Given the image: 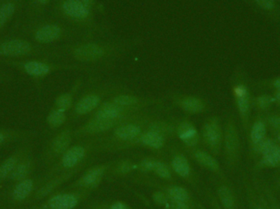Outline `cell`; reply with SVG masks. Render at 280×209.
<instances>
[{"label":"cell","instance_id":"2","mask_svg":"<svg viewBox=\"0 0 280 209\" xmlns=\"http://www.w3.org/2000/svg\"><path fill=\"white\" fill-rule=\"evenodd\" d=\"M85 139L81 142L71 145L67 152L49 167L48 172L40 180V184L57 174L75 169L87 161L89 154L93 152L95 142L93 137Z\"/></svg>","mask_w":280,"mask_h":209},{"label":"cell","instance_id":"52","mask_svg":"<svg viewBox=\"0 0 280 209\" xmlns=\"http://www.w3.org/2000/svg\"><path fill=\"white\" fill-rule=\"evenodd\" d=\"M278 141H279L280 142V131H279V133H278Z\"/></svg>","mask_w":280,"mask_h":209},{"label":"cell","instance_id":"41","mask_svg":"<svg viewBox=\"0 0 280 209\" xmlns=\"http://www.w3.org/2000/svg\"><path fill=\"white\" fill-rule=\"evenodd\" d=\"M88 209H110V205L107 201H98L88 205Z\"/></svg>","mask_w":280,"mask_h":209},{"label":"cell","instance_id":"32","mask_svg":"<svg viewBox=\"0 0 280 209\" xmlns=\"http://www.w3.org/2000/svg\"><path fill=\"white\" fill-rule=\"evenodd\" d=\"M262 163L264 165L271 168H276L280 166V146L274 145L271 149L266 154L262 155Z\"/></svg>","mask_w":280,"mask_h":209},{"label":"cell","instance_id":"6","mask_svg":"<svg viewBox=\"0 0 280 209\" xmlns=\"http://www.w3.org/2000/svg\"><path fill=\"white\" fill-rule=\"evenodd\" d=\"M91 191L68 189L56 191L40 205L31 209H75L91 195Z\"/></svg>","mask_w":280,"mask_h":209},{"label":"cell","instance_id":"36","mask_svg":"<svg viewBox=\"0 0 280 209\" xmlns=\"http://www.w3.org/2000/svg\"><path fill=\"white\" fill-rule=\"evenodd\" d=\"M151 199L156 205L162 207H165L170 202V199L168 195H166L164 191L158 190V189L151 194Z\"/></svg>","mask_w":280,"mask_h":209},{"label":"cell","instance_id":"53","mask_svg":"<svg viewBox=\"0 0 280 209\" xmlns=\"http://www.w3.org/2000/svg\"><path fill=\"white\" fill-rule=\"evenodd\" d=\"M257 209H262V207H258V208Z\"/></svg>","mask_w":280,"mask_h":209},{"label":"cell","instance_id":"42","mask_svg":"<svg viewBox=\"0 0 280 209\" xmlns=\"http://www.w3.org/2000/svg\"><path fill=\"white\" fill-rule=\"evenodd\" d=\"M110 209H131V206L124 201L115 200L109 202Z\"/></svg>","mask_w":280,"mask_h":209},{"label":"cell","instance_id":"47","mask_svg":"<svg viewBox=\"0 0 280 209\" xmlns=\"http://www.w3.org/2000/svg\"><path fill=\"white\" fill-rule=\"evenodd\" d=\"M81 1L88 9L91 8L92 5H93V2H94V0H81Z\"/></svg>","mask_w":280,"mask_h":209},{"label":"cell","instance_id":"51","mask_svg":"<svg viewBox=\"0 0 280 209\" xmlns=\"http://www.w3.org/2000/svg\"><path fill=\"white\" fill-rule=\"evenodd\" d=\"M163 209H175L174 207V206H173L172 204H171V203H169L168 204L166 205L165 207H162Z\"/></svg>","mask_w":280,"mask_h":209},{"label":"cell","instance_id":"43","mask_svg":"<svg viewBox=\"0 0 280 209\" xmlns=\"http://www.w3.org/2000/svg\"><path fill=\"white\" fill-rule=\"evenodd\" d=\"M269 123L273 128L280 131V115L271 116L269 118Z\"/></svg>","mask_w":280,"mask_h":209},{"label":"cell","instance_id":"48","mask_svg":"<svg viewBox=\"0 0 280 209\" xmlns=\"http://www.w3.org/2000/svg\"><path fill=\"white\" fill-rule=\"evenodd\" d=\"M274 87H275L277 90H280V78H278V79L274 81Z\"/></svg>","mask_w":280,"mask_h":209},{"label":"cell","instance_id":"11","mask_svg":"<svg viewBox=\"0 0 280 209\" xmlns=\"http://www.w3.org/2000/svg\"><path fill=\"white\" fill-rule=\"evenodd\" d=\"M201 141L214 156L220 153L224 140V131L217 117H211L201 127Z\"/></svg>","mask_w":280,"mask_h":209},{"label":"cell","instance_id":"40","mask_svg":"<svg viewBox=\"0 0 280 209\" xmlns=\"http://www.w3.org/2000/svg\"><path fill=\"white\" fill-rule=\"evenodd\" d=\"M255 2L264 10L270 11L275 7V0H255Z\"/></svg>","mask_w":280,"mask_h":209},{"label":"cell","instance_id":"21","mask_svg":"<svg viewBox=\"0 0 280 209\" xmlns=\"http://www.w3.org/2000/svg\"><path fill=\"white\" fill-rule=\"evenodd\" d=\"M23 0H0V33L17 14Z\"/></svg>","mask_w":280,"mask_h":209},{"label":"cell","instance_id":"19","mask_svg":"<svg viewBox=\"0 0 280 209\" xmlns=\"http://www.w3.org/2000/svg\"><path fill=\"white\" fill-rule=\"evenodd\" d=\"M36 168V160L34 157L33 152H31L26 155L19 162L17 167L15 168L13 173L11 174L9 180L13 183H17L20 181L25 180L31 177Z\"/></svg>","mask_w":280,"mask_h":209},{"label":"cell","instance_id":"27","mask_svg":"<svg viewBox=\"0 0 280 209\" xmlns=\"http://www.w3.org/2000/svg\"><path fill=\"white\" fill-rule=\"evenodd\" d=\"M234 93H235L237 106H238L241 117L246 118L250 109V96H249L248 90L244 85H237Z\"/></svg>","mask_w":280,"mask_h":209},{"label":"cell","instance_id":"15","mask_svg":"<svg viewBox=\"0 0 280 209\" xmlns=\"http://www.w3.org/2000/svg\"><path fill=\"white\" fill-rule=\"evenodd\" d=\"M181 148L187 156H189V159H191L192 160L197 163L198 165L201 166V168H205L210 172L217 174V175L222 173L219 162L217 161L216 158L214 157L213 155L208 151L200 149L198 147L185 148V147L182 146Z\"/></svg>","mask_w":280,"mask_h":209},{"label":"cell","instance_id":"26","mask_svg":"<svg viewBox=\"0 0 280 209\" xmlns=\"http://www.w3.org/2000/svg\"><path fill=\"white\" fill-rule=\"evenodd\" d=\"M35 133L31 131L17 130L12 129H0V146L15 141L26 140L33 137Z\"/></svg>","mask_w":280,"mask_h":209},{"label":"cell","instance_id":"34","mask_svg":"<svg viewBox=\"0 0 280 209\" xmlns=\"http://www.w3.org/2000/svg\"><path fill=\"white\" fill-rule=\"evenodd\" d=\"M266 134V127L262 121H257L251 128V139L254 144H258L265 139Z\"/></svg>","mask_w":280,"mask_h":209},{"label":"cell","instance_id":"4","mask_svg":"<svg viewBox=\"0 0 280 209\" xmlns=\"http://www.w3.org/2000/svg\"><path fill=\"white\" fill-rule=\"evenodd\" d=\"M20 36L39 45H48L62 39L64 31L61 25L53 22L31 21L21 25Z\"/></svg>","mask_w":280,"mask_h":209},{"label":"cell","instance_id":"44","mask_svg":"<svg viewBox=\"0 0 280 209\" xmlns=\"http://www.w3.org/2000/svg\"><path fill=\"white\" fill-rule=\"evenodd\" d=\"M51 0H31V2L33 3V5L39 7H45L49 4Z\"/></svg>","mask_w":280,"mask_h":209},{"label":"cell","instance_id":"13","mask_svg":"<svg viewBox=\"0 0 280 209\" xmlns=\"http://www.w3.org/2000/svg\"><path fill=\"white\" fill-rule=\"evenodd\" d=\"M135 183L143 185L145 187L158 189L164 191L171 200L185 201L190 203H195L193 195L185 187L174 183H162L151 178L138 177L134 180Z\"/></svg>","mask_w":280,"mask_h":209},{"label":"cell","instance_id":"35","mask_svg":"<svg viewBox=\"0 0 280 209\" xmlns=\"http://www.w3.org/2000/svg\"><path fill=\"white\" fill-rule=\"evenodd\" d=\"M158 159L154 156H146L138 163V172L143 174L152 173Z\"/></svg>","mask_w":280,"mask_h":209},{"label":"cell","instance_id":"37","mask_svg":"<svg viewBox=\"0 0 280 209\" xmlns=\"http://www.w3.org/2000/svg\"><path fill=\"white\" fill-rule=\"evenodd\" d=\"M274 145L275 144H274V141L270 140V139H263L262 141H260L258 144H256L258 152L262 154V155L269 152Z\"/></svg>","mask_w":280,"mask_h":209},{"label":"cell","instance_id":"50","mask_svg":"<svg viewBox=\"0 0 280 209\" xmlns=\"http://www.w3.org/2000/svg\"><path fill=\"white\" fill-rule=\"evenodd\" d=\"M274 98H275V102H278V103L280 104V90H278V91H277Z\"/></svg>","mask_w":280,"mask_h":209},{"label":"cell","instance_id":"1","mask_svg":"<svg viewBox=\"0 0 280 209\" xmlns=\"http://www.w3.org/2000/svg\"><path fill=\"white\" fill-rule=\"evenodd\" d=\"M152 121L149 116L136 114L124 121L108 134L93 137L95 142L93 152H108L115 145H122L135 141L147 129Z\"/></svg>","mask_w":280,"mask_h":209},{"label":"cell","instance_id":"18","mask_svg":"<svg viewBox=\"0 0 280 209\" xmlns=\"http://www.w3.org/2000/svg\"><path fill=\"white\" fill-rule=\"evenodd\" d=\"M224 155L228 163H233L236 160L239 152V137L236 126L234 123L228 122L224 131Z\"/></svg>","mask_w":280,"mask_h":209},{"label":"cell","instance_id":"22","mask_svg":"<svg viewBox=\"0 0 280 209\" xmlns=\"http://www.w3.org/2000/svg\"><path fill=\"white\" fill-rule=\"evenodd\" d=\"M174 104L188 114H201L205 111L207 108L203 100L193 96H185L175 98Z\"/></svg>","mask_w":280,"mask_h":209},{"label":"cell","instance_id":"10","mask_svg":"<svg viewBox=\"0 0 280 209\" xmlns=\"http://www.w3.org/2000/svg\"><path fill=\"white\" fill-rule=\"evenodd\" d=\"M113 161L107 162L102 164L92 166L87 168L79 178H77L74 183L69 185L68 189L84 190L93 192L102 184L104 178L108 176Z\"/></svg>","mask_w":280,"mask_h":209},{"label":"cell","instance_id":"3","mask_svg":"<svg viewBox=\"0 0 280 209\" xmlns=\"http://www.w3.org/2000/svg\"><path fill=\"white\" fill-rule=\"evenodd\" d=\"M48 55L44 46L22 36L0 37V60L44 58Z\"/></svg>","mask_w":280,"mask_h":209},{"label":"cell","instance_id":"17","mask_svg":"<svg viewBox=\"0 0 280 209\" xmlns=\"http://www.w3.org/2000/svg\"><path fill=\"white\" fill-rule=\"evenodd\" d=\"M40 180H35L31 176L15 183L14 187L11 191V201L14 203H21L31 199L34 193L40 187Z\"/></svg>","mask_w":280,"mask_h":209},{"label":"cell","instance_id":"33","mask_svg":"<svg viewBox=\"0 0 280 209\" xmlns=\"http://www.w3.org/2000/svg\"><path fill=\"white\" fill-rule=\"evenodd\" d=\"M74 103V96L72 92L65 93L57 97L54 102V108L62 111L67 112L71 110Z\"/></svg>","mask_w":280,"mask_h":209},{"label":"cell","instance_id":"25","mask_svg":"<svg viewBox=\"0 0 280 209\" xmlns=\"http://www.w3.org/2000/svg\"><path fill=\"white\" fill-rule=\"evenodd\" d=\"M62 13L75 20H83L89 16V9L81 0H64L61 5Z\"/></svg>","mask_w":280,"mask_h":209},{"label":"cell","instance_id":"31","mask_svg":"<svg viewBox=\"0 0 280 209\" xmlns=\"http://www.w3.org/2000/svg\"><path fill=\"white\" fill-rule=\"evenodd\" d=\"M67 121V112L62 111L54 107L50 110L46 118L47 125L51 129H60L66 124Z\"/></svg>","mask_w":280,"mask_h":209},{"label":"cell","instance_id":"38","mask_svg":"<svg viewBox=\"0 0 280 209\" xmlns=\"http://www.w3.org/2000/svg\"><path fill=\"white\" fill-rule=\"evenodd\" d=\"M274 102L275 98L271 96L262 95L257 98V104L261 109H267Z\"/></svg>","mask_w":280,"mask_h":209},{"label":"cell","instance_id":"8","mask_svg":"<svg viewBox=\"0 0 280 209\" xmlns=\"http://www.w3.org/2000/svg\"><path fill=\"white\" fill-rule=\"evenodd\" d=\"M168 141L170 140L165 137L164 135L147 127V129L142 133L141 136L135 139V141L122 145H115L112 147L108 152L115 153L136 148H145L151 151L159 152L164 149Z\"/></svg>","mask_w":280,"mask_h":209},{"label":"cell","instance_id":"49","mask_svg":"<svg viewBox=\"0 0 280 209\" xmlns=\"http://www.w3.org/2000/svg\"><path fill=\"white\" fill-rule=\"evenodd\" d=\"M195 206L196 208L197 209H207L205 207H204L203 205L201 204V203H199V202H196L195 201Z\"/></svg>","mask_w":280,"mask_h":209},{"label":"cell","instance_id":"30","mask_svg":"<svg viewBox=\"0 0 280 209\" xmlns=\"http://www.w3.org/2000/svg\"><path fill=\"white\" fill-rule=\"evenodd\" d=\"M152 173L158 178H160L161 180L167 183H173V181L175 180V175L170 168V164L159 159L156 163Z\"/></svg>","mask_w":280,"mask_h":209},{"label":"cell","instance_id":"12","mask_svg":"<svg viewBox=\"0 0 280 209\" xmlns=\"http://www.w3.org/2000/svg\"><path fill=\"white\" fill-rule=\"evenodd\" d=\"M88 161L85 162L83 164H81L78 168L75 169L67 171V172H61L57 174L55 176H52L48 180L45 181L44 183H41L40 187H38L36 192L31 197V200L40 201L45 199L50 195H53L54 193L56 192L58 189L62 187V185L68 183L71 178L77 176V174L81 172L84 168L87 165Z\"/></svg>","mask_w":280,"mask_h":209},{"label":"cell","instance_id":"7","mask_svg":"<svg viewBox=\"0 0 280 209\" xmlns=\"http://www.w3.org/2000/svg\"><path fill=\"white\" fill-rule=\"evenodd\" d=\"M74 139V130L71 128H65L50 139L42 155L44 165L51 167L72 145Z\"/></svg>","mask_w":280,"mask_h":209},{"label":"cell","instance_id":"24","mask_svg":"<svg viewBox=\"0 0 280 209\" xmlns=\"http://www.w3.org/2000/svg\"><path fill=\"white\" fill-rule=\"evenodd\" d=\"M72 53L77 60L92 62L102 58L104 55V50L96 44H84L74 48Z\"/></svg>","mask_w":280,"mask_h":209},{"label":"cell","instance_id":"5","mask_svg":"<svg viewBox=\"0 0 280 209\" xmlns=\"http://www.w3.org/2000/svg\"><path fill=\"white\" fill-rule=\"evenodd\" d=\"M0 63L20 71L35 80L44 79L60 68L59 65L49 63L44 58L6 59L0 60Z\"/></svg>","mask_w":280,"mask_h":209},{"label":"cell","instance_id":"46","mask_svg":"<svg viewBox=\"0 0 280 209\" xmlns=\"http://www.w3.org/2000/svg\"><path fill=\"white\" fill-rule=\"evenodd\" d=\"M9 79H11L10 75L0 70V83H4L5 81L9 80Z\"/></svg>","mask_w":280,"mask_h":209},{"label":"cell","instance_id":"20","mask_svg":"<svg viewBox=\"0 0 280 209\" xmlns=\"http://www.w3.org/2000/svg\"><path fill=\"white\" fill-rule=\"evenodd\" d=\"M102 102V96L98 94H89L84 96L83 98L75 104L73 114L74 115L79 116L86 115V114L95 111Z\"/></svg>","mask_w":280,"mask_h":209},{"label":"cell","instance_id":"39","mask_svg":"<svg viewBox=\"0 0 280 209\" xmlns=\"http://www.w3.org/2000/svg\"><path fill=\"white\" fill-rule=\"evenodd\" d=\"M170 203L175 209H197L195 203H188L185 201L171 200Z\"/></svg>","mask_w":280,"mask_h":209},{"label":"cell","instance_id":"16","mask_svg":"<svg viewBox=\"0 0 280 209\" xmlns=\"http://www.w3.org/2000/svg\"><path fill=\"white\" fill-rule=\"evenodd\" d=\"M32 150L30 143L25 142L0 164V184L9 180L11 174L24 156Z\"/></svg>","mask_w":280,"mask_h":209},{"label":"cell","instance_id":"29","mask_svg":"<svg viewBox=\"0 0 280 209\" xmlns=\"http://www.w3.org/2000/svg\"><path fill=\"white\" fill-rule=\"evenodd\" d=\"M218 199L223 209H235V195L230 187L221 185L217 189Z\"/></svg>","mask_w":280,"mask_h":209},{"label":"cell","instance_id":"9","mask_svg":"<svg viewBox=\"0 0 280 209\" xmlns=\"http://www.w3.org/2000/svg\"><path fill=\"white\" fill-rule=\"evenodd\" d=\"M170 164L175 176L196 187L198 184V177L193 169L189 156L181 147H172L170 150Z\"/></svg>","mask_w":280,"mask_h":209},{"label":"cell","instance_id":"14","mask_svg":"<svg viewBox=\"0 0 280 209\" xmlns=\"http://www.w3.org/2000/svg\"><path fill=\"white\" fill-rule=\"evenodd\" d=\"M175 137L185 148H195L201 143L199 131L189 120H183L175 125Z\"/></svg>","mask_w":280,"mask_h":209},{"label":"cell","instance_id":"28","mask_svg":"<svg viewBox=\"0 0 280 209\" xmlns=\"http://www.w3.org/2000/svg\"><path fill=\"white\" fill-rule=\"evenodd\" d=\"M111 101L122 107L135 109V110H141V109L147 105V103L142 101L138 97L128 95V94H120V95L116 96Z\"/></svg>","mask_w":280,"mask_h":209},{"label":"cell","instance_id":"45","mask_svg":"<svg viewBox=\"0 0 280 209\" xmlns=\"http://www.w3.org/2000/svg\"><path fill=\"white\" fill-rule=\"evenodd\" d=\"M210 198V203L212 205V208L213 209H222V207L219 204L218 201L215 199V197L212 196V195H209Z\"/></svg>","mask_w":280,"mask_h":209},{"label":"cell","instance_id":"23","mask_svg":"<svg viewBox=\"0 0 280 209\" xmlns=\"http://www.w3.org/2000/svg\"><path fill=\"white\" fill-rule=\"evenodd\" d=\"M135 172H138V163L131 159H122L113 161L107 176L111 178L124 177Z\"/></svg>","mask_w":280,"mask_h":209}]
</instances>
